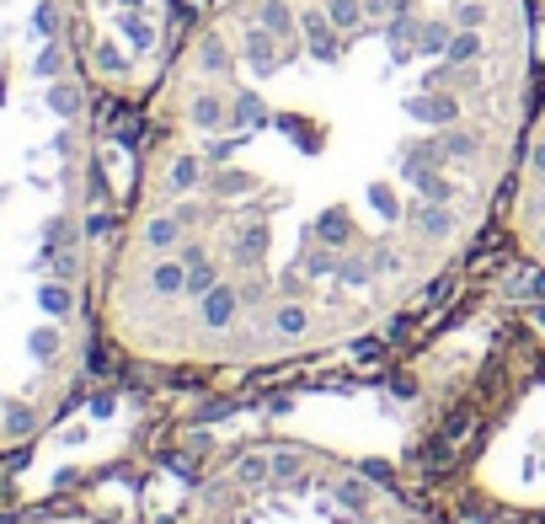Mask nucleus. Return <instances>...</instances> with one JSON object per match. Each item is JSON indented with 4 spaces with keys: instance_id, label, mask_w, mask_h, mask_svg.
Segmentation results:
<instances>
[{
    "instance_id": "2",
    "label": "nucleus",
    "mask_w": 545,
    "mask_h": 524,
    "mask_svg": "<svg viewBox=\"0 0 545 524\" xmlns=\"http://www.w3.org/2000/svg\"><path fill=\"white\" fill-rule=\"evenodd\" d=\"M188 524H428V514L332 450L262 439L198 482Z\"/></svg>"
},
{
    "instance_id": "3",
    "label": "nucleus",
    "mask_w": 545,
    "mask_h": 524,
    "mask_svg": "<svg viewBox=\"0 0 545 524\" xmlns=\"http://www.w3.org/2000/svg\"><path fill=\"white\" fill-rule=\"evenodd\" d=\"M97 33H91V70L113 86L150 81V70L171 54V0H91Z\"/></svg>"
},
{
    "instance_id": "4",
    "label": "nucleus",
    "mask_w": 545,
    "mask_h": 524,
    "mask_svg": "<svg viewBox=\"0 0 545 524\" xmlns=\"http://www.w3.org/2000/svg\"><path fill=\"white\" fill-rule=\"evenodd\" d=\"M508 230L524 262H535L545 273V102L529 113L519 161H513L508 182Z\"/></svg>"
},
{
    "instance_id": "1",
    "label": "nucleus",
    "mask_w": 545,
    "mask_h": 524,
    "mask_svg": "<svg viewBox=\"0 0 545 524\" xmlns=\"http://www.w3.org/2000/svg\"><path fill=\"white\" fill-rule=\"evenodd\" d=\"M529 70L524 0H220L166 65L113 337L273 369L380 332L508 193Z\"/></svg>"
}]
</instances>
